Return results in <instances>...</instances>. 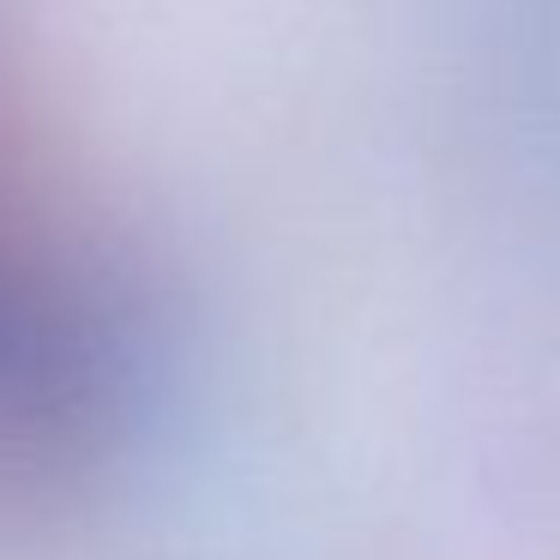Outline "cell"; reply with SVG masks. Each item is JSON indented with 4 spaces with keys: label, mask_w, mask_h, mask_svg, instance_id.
<instances>
[{
    "label": "cell",
    "mask_w": 560,
    "mask_h": 560,
    "mask_svg": "<svg viewBox=\"0 0 560 560\" xmlns=\"http://www.w3.org/2000/svg\"><path fill=\"white\" fill-rule=\"evenodd\" d=\"M97 404V314L55 199L0 115V470H49Z\"/></svg>",
    "instance_id": "cell-1"
}]
</instances>
